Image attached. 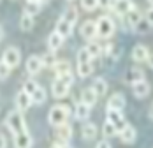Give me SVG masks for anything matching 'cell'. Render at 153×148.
Masks as SVG:
<instances>
[{
    "mask_svg": "<svg viewBox=\"0 0 153 148\" xmlns=\"http://www.w3.org/2000/svg\"><path fill=\"white\" fill-rule=\"evenodd\" d=\"M72 83H74L72 73L63 74V76H56L55 81L51 83V93H53V97H56V99L67 97V93H69V90L72 87Z\"/></svg>",
    "mask_w": 153,
    "mask_h": 148,
    "instance_id": "6da1fadb",
    "label": "cell"
},
{
    "mask_svg": "<svg viewBox=\"0 0 153 148\" xmlns=\"http://www.w3.org/2000/svg\"><path fill=\"white\" fill-rule=\"evenodd\" d=\"M69 115H71V108H69V106H65V104H56V106H53V108L49 109V113H48V122H49L53 127H58V125H62V123L67 122Z\"/></svg>",
    "mask_w": 153,
    "mask_h": 148,
    "instance_id": "7a4b0ae2",
    "label": "cell"
},
{
    "mask_svg": "<svg viewBox=\"0 0 153 148\" xmlns=\"http://www.w3.org/2000/svg\"><path fill=\"white\" fill-rule=\"evenodd\" d=\"M5 127L11 131L13 134H18L21 131H27V122L23 118V113L18 111V109H13L7 113L5 117Z\"/></svg>",
    "mask_w": 153,
    "mask_h": 148,
    "instance_id": "3957f363",
    "label": "cell"
},
{
    "mask_svg": "<svg viewBox=\"0 0 153 148\" xmlns=\"http://www.w3.org/2000/svg\"><path fill=\"white\" fill-rule=\"evenodd\" d=\"M114 21L109 16H100L97 19V37L100 39H109L114 35Z\"/></svg>",
    "mask_w": 153,
    "mask_h": 148,
    "instance_id": "277c9868",
    "label": "cell"
},
{
    "mask_svg": "<svg viewBox=\"0 0 153 148\" xmlns=\"http://www.w3.org/2000/svg\"><path fill=\"white\" fill-rule=\"evenodd\" d=\"M2 60L11 67V69H14V67H18L19 65V62H21V51L16 48V46H9L5 51H4V57H2Z\"/></svg>",
    "mask_w": 153,
    "mask_h": 148,
    "instance_id": "5b68a950",
    "label": "cell"
},
{
    "mask_svg": "<svg viewBox=\"0 0 153 148\" xmlns=\"http://www.w3.org/2000/svg\"><path fill=\"white\" fill-rule=\"evenodd\" d=\"M81 35H83V39H86V41H95V37H97V21L86 19V21L81 25Z\"/></svg>",
    "mask_w": 153,
    "mask_h": 148,
    "instance_id": "8992f818",
    "label": "cell"
},
{
    "mask_svg": "<svg viewBox=\"0 0 153 148\" xmlns=\"http://www.w3.org/2000/svg\"><path fill=\"white\" fill-rule=\"evenodd\" d=\"M107 122H111V123L116 127V131H118V132H120L123 127L127 125L125 117L122 115V111H118V109H107Z\"/></svg>",
    "mask_w": 153,
    "mask_h": 148,
    "instance_id": "52a82bcc",
    "label": "cell"
},
{
    "mask_svg": "<svg viewBox=\"0 0 153 148\" xmlns=\"http://www.w3.org/2000/svg\"><path fill=\"white\" fill-rule=\"evenodd\" d=\"M118 136H120V139H122L125 145H132V143L137 139V131H136V127H134V125L127 123L122 131L118 132Z\"/></svg>",
    "mask_w": 153,
    "mask_h": 148,
    "instance_id": "ba28073f",
    "label": "cell"
},
{
    "mask_svg": "<svg viewBox=\"0 0 153 148\" xmlns=\"http://www.w3.org/2000/svg\"><path fill=\"white\" fill-rule=\"evenodd\" d=\"M27 73L30 74V76H35V74H39L41 71H42V60H41V57H37V55H30L28 58H27Z\"/></svg>",
    "mask_w": 153,
    "mask_h": 148,
    "instance_id": "9c48e42d",
    "label": "cell"
},
{
    "mask_svg": "<svg viewBox=\"0 0 153 148\" xmlns=\"http://www.w3.org/2000/svg\"><path fill=\"white\" fill-rule=\"evenodd\" d=\"M33 139L28 131H21V132L14 134V147L16 148H32Z\"/></svg>",
    "mask_w": 153,
    "mask_h": 148,
    "instance_id": "30bf717a",
    "label": "cell"
},
{
    "mask_svg": "<svg viewBox=\"0 0 153 148\" xmlns=\"http://www.w3.org/2000/svg\"><path fill=\"white\" fill-rule=\"evenodd\" d=\"M32 106V99L30 95L25 92V90H19L18 93H16V108H18V111H27V109H30Z\"/></svg>",
    "mask_w": 153,
    "mask_h": 148,
    "instance_id": "8fae6325",
    "label": "cell"
},
{
    "mask_svg": "<svg viewBox=\"0 0 153 148\" xmlns=\"http://www.w3.org/2000/svg\"><path fill=\"white\" fill-rule=\"evenodd\" d=\"M150 90H152V87H150V83H148L146 79H141V81H137V83L132 85V93H134L137 99H144V97H148Z\"/></svg>",
    "mask_w": 153,
    "mask_h": 148,
    "instance_id": "7c38bea8",
    "label": "cell"
},
{
    "mask_svg": "<svg viewBox=\"0 0 153 148\" xmlns=\"http://www.w3.org/2000/svg\"><path fill=\"white\" fill-rule=\"evenodd\" d=\"M150 57V51H148V48L144 44H136L134 46V49H132V60L134 62H137V64H143V62H146Z\"/></svg>",
    "mask_w": 153,
    "mask_h": 148,
    "instance_id": "4fadbf2b",
    "label": "cell"
},
{
    "mask_svg": "<svg viewBox=\"0 0 153 148\" xmlns=\"http://www.w3.org/2000/svg\"><path fill=\"white\" fill-rule=\"evenodd\" d=\"M123 108H125V95L120 93V92L113 93L109 97V101H107V109H118V111H122Z\"/></svg>",
    "mask_w": 153,
    "mask_h": 148,
    "instance_id": "5bb4252c",
    "label": "cell"
},
{
    "mask_svg": "<svg viewBox=\"0 0 153 148\" xmlns=\"http://www.w3.org/2000/svg\"><path fill=\"white\" fill-rule=\"evenodd\" d=\"M56 138H58V141L60 143H69L71 141V138H72V127L65 122V123H62L56 127Z\"/></svg>",
    "mask_w": 153,
    "mask_h": 148,
    "instance_id": "9a60e30c",
    "label": "cell"
},
{
    "mask_svg": "<svg viewBox=\"0 0 153 148\" xmlns=\"http://www.w3.org/2000/svg\"><path fill=\"white\" fill-rule=\"evenodd\" d=\"M132 7H136L132 0H114L113 11H114L118 16H125L128 11H130V9H132Z\"/></svg>",
    "mask_w": 153,
    "mask_h": 148,
    "instance_id": "2e32d148",
    "label": "cell"
},
{
    "mask_svg": "<svg viewBox=\"0 0 153 148\" xmlns=\"http://www.w3.org/2000/svg\"><path fill=\"white\" fill-rule=\"evenodd\" d=\"M141 79H144V71H143L141 67H130V69L127 71V74H125V81L130 83V85L137 83Z\"/></svg>",
    "mask_w": 153,
    "mask_h": 148,
    "instance_id": "e0dca14e",
    "label": "cell"
},
{
    "mask_svg": "<svg viewBox=\"0 0 153 148\" xmlns=\"http://www.w3.org/2000/svg\"><path fill=\"white\" fill-rule=\"evenodd\" d=\"M63 37H62L58 32H51L49 34V37H48V48H49V51H58L62 46H63Z\"/></svg>",
    "mask_w": 153,
    "mask_h": 148,
    "instance_id": "ac0fdd59",
    "label": "cell"
},
{
    "mask_svg": "<svg viewBox=\"0 0 153 148\" xmlns=\"http://www.w3.org/2000/svg\"><path fill=\"white\" fill-rule=\"evenodd\" d=\"M125 16H127V18H125V19H127V25H128L130 28H136L139 25V21L143 19V14H141V11H139L137 7H132Z\"/></svg>",
    "mask_w": 153,
    "mask_h": 148,
    "instance_id": "d6986e66",
    "label": "cell"
},
{
    "mask_svg": "<svg viewBox=\"0 0 153 148\" xmlns=\"http://www.w3.org/2000/svg\"><path fill=\"white\" fill-rule=\"evenodd\" d=\"M97 132H99V129H97V125L92 123V122L85 123V125H83V129H81V136H83V139H86V141L95 139V138H97Z\"/></svg>",
    "mask_w": 153,
    "mask_h": 148,
    "instance_id": "ffe728a7",
    "label": "cell"
},
{
    "mask_svg": "<svg viewBox=\"0 0 153 148\" xmlns=\"http://www.w3.org/2000/svg\"><path fill=\"white\" fill-rule=\"evenodd\" d=\"M72 28H74V27H72V25H71L69 21H65L63 18H60V19L56 21V27H55V32H58V34H60L62 37L65 39V37H69V35L72 34Z\"/></svg>",
    "mask_w": 153,
    "mask_h": 148,
    "instance_id": "44dd1931",
    "label": "cell"
},
{
    "mask_svg": "<svg viewBox=\"0 0 153 148\" xmlns=\"http://www.w3.org/2000/svg\"><path fill=\"white\" fill-rule=\"evenodd\" d=\"M97 99H99V97H97V93L93 92L92 87H88V88H85L81 92V102H85L86 106H90V108L97 104Z\"/></svg>",
    "mask_w": 153,
    "mask_h": 148,
    "instance_id": "7402d4cb",
    "label": "cell"
},
{
    "mask_svg": "<svg viewBox=\"0 0 153 148\" xmlns=\"http://www.w3.org/2000/svg\"><path fill=\"white\" fill-rule=\"evenodd\" d=\"M90 111H92L90 106H86L85 102H77L76 108H74V117L77 120H86L90 117Z\"/></svg>",
    "mask_w": 153,
    "mask_h": 148,
    "instance_id": "603a6c76",
    "label": "cell"
},
{
    "mask_svg": "<svg viewBox=\"0 0 153 148\" xmlns=\"http://www.w3.org/2000/svg\"><path fill=\"white\" fill-rule=\"evenodd\" d=\"M30 99H32V104H44V102H46V99H48L46 90L39 85V87L30 93Z\"/></svg>",
    "mask_w": 153,
    "mask_h": 148,
    "instance_id": "cb8c5ba5",
    "label": "cell"
},
{
    "mask_svg": "<svg viewBox=\"0 0 153 148\" xmlns=\"http://www.w3.org/2000/svg\"><path fill=\"white\" fill-rule=\"evenodd\" d=\"M92 88L97 93V97H102V95H106V92H107V81L104 78H95Z\"/></svg>",
    "mask_w": 153,
    "mask_h": 148,
    "instance_id": "d4e9b609",
    "label": "cell"
},
{
    "mask_svg": "<svg viewBox=\"0 0 153 148\" xmlns=\"http://www.w3.org/2000/svg\"><path fill=\"white\" fill-rule=\"evenodd\" d=\"M41 7H42V4H41L39 0H27L23 13H25V14H30V16H35V14H39Z\"/></svg>",
    "mask_w": 153,
    "mask_h": 148,
    "instance_id": "484cf974",
    "label": "cell"
},
{
    "mask_svg": "<svg viewBox=\"0 0 153 148\" xmlns=\"http://www.w3.org/2000/svg\"><path fill=\"white\" fill-rule=\"evenodd\" d=\"M53 71L56 76H63V74L71 73V64L67 60H56V64L53 65Z\"/></svg>",
    "mask_w": 153,
    "mask_h": 148,
    "instance_id": "4316f807",
    "label": "cell"
},
{
    "mask_svg": "<svg viewBox=\"0 0 153 148\" xmlns=\"http://www.w3.org/2000/svg\"><path fill=\"white\" fill-rule=\"evenodd\" d=\"M62 18H63L65 21H69V23L74 27V25H76V21H77V9H76V7H72V5H71V7H67V9L63 11Z\"/></svg>",
    "mask_w": 153,
    "mask_h": 148,
    "instance_id": "83f0119b",
    "label": "cell"
},
{
    "mask_svg": "<svg viewBox=\"0 0 153 148\" xmlns=\"http://www.w3.org/2000/svg\"><path fill=\"white\" fill-rule=\"evenodd\" d=\"M19 28L23 30V32H30L33 28V16L30 14H21V19H19Z\"/></svg>",
    "mask_w": 153,
    "mask_h": 148,
    "instance_id": "f1b7e54d",
    "label": "cell"
},
{
    "mask_svg": "<svg viewBox=\"0 0 153 148\" xmlns=\"http://www.w3.org/2000/svg\"><path fill=\"white\" fill-rule=\"evenodd\" d=\"M85 48H86V51L90 53L92 60L102 55V46L99 44V43H95V41H90V43H88V46H85Z\"/></svg>",
    "mask_w": 153,
    "mask_h": 148,
    "instance_id": "f546056e",
    "label": "cell"
},
{
    "mask_svg": "<svg viewBox=\"0 0 153 148\" xmlns=\"http://www.w3.org/2000/svg\"><path fill=\"white\" fill-rule=\"evenodd\" d=\"M93 73V64L92 62H85V64H77V74L81 78H88Z\"/></svg>",
    "mask_w": 153,
    "mask_h": 148,
    "instance_id": "4dcf8cb0",
    "label": "cell"
},
{
    "mask_svg": "<svg viewBox=\"0 0 153 148\" xmlns=\"http://www.w3.org/2000/svg\"><path fill=\"white\" fill-rule=\"evenodd\" d=\"M102 134H104V138L106 139H111V138H114V136H118V131H116V127L111 123V122H104V125H102Z\"/></svg>",
    "mask_w": 153,
    "mask_h": 148,
    "instance_id": "1f68e13d",
    "label": "cell"
},
{
    "mask_svg": "<svg viewBox=\"0 0 153 148\" xmlns=\"http://www.w3.org/2000/svg\"><path fill=\"white\" fill-rule=\"evenodd\" d=\"M41 60H42V65L44 67H51L53 69V65L56 64V55H55V51H48V53H44L42 57H41Z\"/></svg>",
    "mask_w": 153,
    "mask_h": 148,
    "instance_id": "d6a6232c",
    "label": "cell"
},
{
    "mask_svg": "<svg viewBox=\"0 0 153 148\" xmlns=\"http://www.w3.org/2000/svg\"><path fill=\"white\" fill-rule=\"evenodd\" d=\"M81 7H83L85 11L92 13V11H95V9L99 7V0H81Z\"/></svg>",
    "mask_w": 153,
    "mask_h": 148,
    "instance_id": "836d02e7",
    "label": "cell"
},
{
    "mask_svg": "<svg viewBox=\"0 0 153 148\" xmlns=\"http://www.w3.org/2000/svg\"><path fill=\"white\" fill-rule=\"evenodd\" d=\"M85 62H92V57L86 51V48H81L77 51V64H85Z\"/></svg>",
    "mask_w": 153,
    "mask_h": 148,
    "instance_id": "e575fe53",
    "label": "cell"
},
{
    "mask_svg": "<svg viewBox=\"0 0 153 148\" xmlns=\"http://www.w3.org/2000/svg\"><path fill=\"white\" fill-rule=\"evenodd\" d=\"M9 74H11V67L4 62V60H0V79L4 81V79H7L9 78Z\"/></svg>",
    "mask_w": 153,
    "mask_h": 148,
    "instance_id": "d590c367",
    "label": "cell"
},
{
    "mask_svg": "<svg viewBox=\"0 0 153 148\" xmlns=\"http://www.w3.org/2000/svg\"><path fill=\"white\" fill-rule=\"evenodd\" d=\"M37 87H39V83H37V81H33V79H27V81H25V85H23V90L30 95V93L37 88Z\"/></svg>",
    "mask_w": 153,
    "mask_h": 148,
    "instance_id": "8d00e7d4",
    "label": "cell"
},
{
    "mask_svg": "<svg viewBox=\"0 0 153 148\" xmlns=\"http://www.w3.org/2000/svg\"><path fill=\"white\" fill-rule=\"evenodd\" d=\"M144 21H146L150 27H153V5H150V7L146 9V13H144Z\"/></svg>",
    "mask_w": 153,
    "mask_h": 148,
    "instance_id": "74e56055",
    "label": "cell"
},
{
    "mask_svg": "<svg viewBox=\"0 0 153 148\" xmlns=\"http://www.w3.org/2000/svg\"><path fill=\"white\" fill-rule=\"evenodd\" d=\"M114 5V0H99V7L102 9H113Z\"/></svg>",
    "mask_w": 153,
    "mask_h": 148,
    "instance_id": "f35d334b",
    "label": "cell"
},
{
    "mask_svg": "<svg viewBox=\"0 0 153 148\" xmlns=\"http://www.w3.org/2000/svg\"><path fill=\"white\" fill-rule=\"evenodd\" d=\"M95 148H111V143H109V139H102L95 145Z\"/></svg>",
    "mask_w": 153,
    "mask_h": 148,
    "instance_id": "ab89813d",
    "label": "cell"
},
{
    "mask_svg": "<svg viewBox=\"0 0 153 148\" xmlns=\"http://www.w3.org/2000/svg\"><path fill=\"white\" fill-rule=\"evenodd\" d=\"M0 148H7V139L4 134H0Z\"/></svg>",
    "mask_w": 153,
    "mask_h": 148,
    "instance_id": "60d3db41",
    "label": "cell"
},
{
    "mask_svg": "<svg viewBox=\"0 0 153 148\" xmlns=\"http://www.w3.org/2000/svg\"><path fill=\"white\" fill-rule=\"evenodd\" d=\"M51 148H71L67 143H56V145H53Z\"/></svg>",
    "mask_w": 153,
    "mask_h": 148,
    "instance_id": "b9f144b4",
    "label": "cell"
},
{
    "mask_svg": "<svg viewBox=\"0 0 153 148\" xmlns=\"http://www.w3.org/2000/svg\"><path fill=\"white\" fill-rule=\"evenodd\" d=\"M146 62H148V65H150V67H152V69H153V55H150V57H148V60H146Z\"/></svg>",
    "mask_w": 153,
    "mask_h": 148,
    "instance_id": "7bdbcfd3",
    "label": "cell"
},
{
    "mask_svg": "<svg viewBox=\"0 0 153 148\" xmlns=\"http://www.w3.org/2000/svg\"><path fill=\"white\" fill-rule=\"evenodd\" d=\"M4 39V28H2V25H0V41Z\"/></svg>",
    "mask_w": 153,
    "mask_h": 148,
    "instance_id": "ee69618b",
    "label": "cell"
},
{
    "mask_svg": "<svg viewBox=\"0 0 153 148\" xmlns=\"http://www.w3.org/2000/svg\"><path fill=\"white\" fill-rule=\"evenodd\" d=\"M148 115H150V118L153 120V104H152V108H150V113H148Z\"/></svg>",
    "mask_w": 153,
    "mask_h": 148,
    "instance_id": "f6af8a7d",
    "label": "cell"
},
{
    "mask_svg": "<svg viewBox=\"0 0 153 148\" xmlns=\"http://www.w3.org/2000/svg\"><path fill=\"white\" fill-rule=\"evenodd\" d=\"M39 2H41V4H46V2H49V0H39Z\"/></svg>",
    "mask_w": 153,
    "mask_h": 148,
    "instance_id": "bcb514c9",
    "label": "cell"
},
{
    "mask_svg": "<svg viewBox=\"0 0 153 148\" xmlns=\"http://www.w3.org/2000/svg\"><path fill=\"white\" fill-rule=\"evenodd\" d=\"M148 4H150V5H153V0H148Z\"/></svg>",
    "mask_w": 153,
    "mask_h": 148,
    "instance_id": "7dc6e473",
    "label": "cell"
},
{
    "mask_svg": "<svg viewBox=\"0 0 153 148\" xmlns=\"http://www.w3.org/2000/svg\"><path fill=\"white\" fill-rule=\"evenodd\" d=\"M69 2H72V0H69Z\"/></svg>",
    "mask_w": 153,
    "mask_h": 148,
    "instance_id": "c3c4849f",
    "label": "cell"
}]
</instances>
